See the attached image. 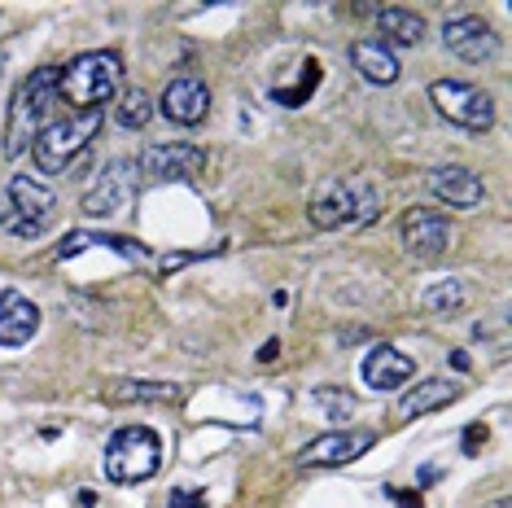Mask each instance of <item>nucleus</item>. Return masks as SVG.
I'll return each instance as SVG.
<instances>
[{
  "label": "nucleus",
  "mask_w": 512,
  "mask_h": 508,
  "mask_svg": "<svg viewBox=\"0 0 512 508\" xmlns=\"http://www.w3.org/2000/svg\"><path fill=\"white\" fill-rule=\"evenodd\" d=\"M425 184L442 206H451V211H473L477 202H486V184L464 167H434L425 176Z\"/></svg>",
  "instance_id": "nucleus-13"
},
{
  "label": "nucleus",
  "mask_w": 512,
  "mask_h": 508,
  "mask_svg": "<svg viewBox=\"0 0 512 508\" xmlns=\"http://www.w3.org/2000/svg\"><path fill=\"white\" fill-rule=\"evenodd\" d=\"M149 114H154V101H149V92H141V88H127V92H119V101H114V123L119 127H145Z\"/></svg>",
  "instance_id": "nucleus-23"
},
{
  "label": "nucleus",
  "mask_w": 512,
  "mask_h": 508,
  "mask_svg": "<svg viewBox=\"0 0 512 508\" xmlns=\"http://www.w3.org/2000/svg\"><path fill=\"white\" fill-rule=\"evenodd\" d=\"M482 508H512L508 500H491V504H482Z\"/></svg>",
  "instance_id": "nucleus-30"
},
{
  "label": "nucleus",
  "mask_w": 512,
  "mask_h": 508,
  "mask_svg": "<svg viewBox=\"0 0 512 508\" xmlns=\"http://www.w3.org/2000/svg\"><path fill=\"white\" fill-rule=\"evenodd\" d=\"M162 465V438L149 425H123V430L110 434L106 443V478L119 482V487H132V482L154 478Z\"/></svg>",
  "instance_id": "nucleus-5"
},
{
  "label": "nucleus",
  "mask_w": 512,
  "mask_h": 508,
  "mask_svg": "<svg viewBox=\"0 0 512 508\" xmlns=\"http://www.w3.org/2000/svg\"><path fill=\"white\" fill-rule=\"evenodd\" d=\"M372 447V434L364 430H333V434H320L316 443H307L298 452V465L302 469H337V465H351Z\"/></svg>",
  "instance_id": "nucleus-12"
},
{
  "label": "nucleus",
  "mask_w": 512,
  "mask_h": 508,
  "mask_svg": "<svg viewBox=\"0 0 512 508\" xmlns=\"http://www.w3.org/2000/svg\"><path fill=\"white\" fill-rule=\"evenodd\" d=\"M97 132H101V110H75V114H66V119H53L44 127L36 136V145H31V154H36L44 176H57V171H66L97 141Z\"/></svg>",
  "instance_id": "nucleus-4"
},
{
  "label": "nucleus",
  "mask_w": 512,
  "mask_h": 508,
  "mask_svg": "<svg viewBox=\"0 0 512 508\" xmlns=\"http://www.w3.org/2000/svg\"><path fill=\"white\" fill-rule=\"evenodd\" d=\"M456 399H460V381L425 377V381H416V386L403 395L399 421H412V417H425V412H438V408H447V403H456Z\"/></svg>",
  "instance_id": "nucleus-17"
},
{
  "label": "nucleus",
  "mask_w": 512,
  "mask_h": 508,
  "mask_svg": "<svg viewBox=\"0 0 512 508\" xmlns=\"http://www.w3.org/2000/svg\"><path fill=\"white\" fill-rule=\"evenodd\" d=\"M351 62L355 71L368 79V84H394L399 79V57H394V49H386L381 40H355L351 44Z\"/></svg>",
  "instance_id": "nucleus-18"
},
{
  "label": "nucleus",
  "mask_w": 512,
  "mask_h": 508,
  "mask_svg": "<svg viewBox=\"0 0 512 508\" xmlns=\"http://www.w3.org/2000/svg\"><path fill=\"white\" fill-rule=\"evenodd\" d=\"M451 368H460V373H464V368H469V355L456 351V355H451Z\"/></svg>",
  "instance_id": "nucleus-29"
},
{
  "label": "nucleus",
  "mask_w": 512,
  "mask_h": 508,
  "mask_svg": "<svg viewBox=\"0 0 512 508\" xmlns=\"http://www.w3.org/2000/svg\"><path fill=\"white\" fill-rule=\"evenodd\" d=\"M206 110H211V88H206L202 79L180 75V79H171L167 84V92H162V114H167L171 123H180V127L202 123Z\"/></svg>",
  "instance_id": "nucleus-14"
},
{
  "label": "nucleus",
  "mask_w": 512,
  "mask_h": 508,
  "mask_svg": "<svg viewBox=\"0 0 512 508\" xmlns=\"http://www.w3.org/2000/svg\"><path fill=\"white\" fill-rule=\"evenodd\" d=\"M364 386L368 390H377V395H386V390H399V386H407L412 381V373H416V364L407 360L403 351H394L390 342H377L368 351V360H364Z\"/></svg>",
  "instance_id": "nucleus-15"
},
{
  "label": "nucleus",
  "mask_w": 512,
  "mask_h": 508,
  "mask_svg": "<svg viewBox=\"0 0 512 508\" xmlns=\"http://www.w3.org/2000/svg\"><path fill=\"white\" fill-rule=\"evenodd\" d=\"M386 495H390V500L399 504V508H421V495H416V491H399V487H390Z\"/></svg>",
  "instance_id": "nucleus-27"
},
{
  "label": "nucleus",
  "mask_w": 512,
  "mask_h": 508,
  "mask_svg": "<svg viewBox=\"0 0 512 508\" xmlns=\"http://www.w3.org/2000/svg\"><path fill=\"white\" fill-rule=\"evenodd\" d=\"M57 101H62L57 97V66H40V71H31L14 88V97H9V119H5V154L9 158H22L36 145V136L49 127V110Z\"/></svg>",
  "instance_id": "nucleus-1"
},
{
  "label": "nucleus",
  "mask_w": 512,
  "mask_h": 508,
  "mask_svg": "<svg viewBox=\"0 0 512 508\" xmlns=\"http://www.w3.org/2000/svg\"><path fill=\"white\" fill-rule=\"evenodd\" d=\"M377 31H381V44H421L425 40V18L421 14H412V9H394V5H386V9H377Z\"/></svg>",
  "instance_id": "nucleus-19"
},
{
  "label": "nucleus",
  "mask_w": 512,
  "mask_h": 508,
  "mask_svg": "<svg viewBox=\"0 0 512 508\" xmlns=\"http://www.w3.org/2000/svg\"><path fill=\"white\" fill-rule=\"evenodd\" d=\"M202 163H206V154L197 145H149L141 158H136V167H141V176L145 180H154V184H162V180H193L197 171H202Z\"/></svg>",
  "instance_id": "nucleus-11"
},
{
  "label": "nucleus",
  "mask_w": 512,
  "mask_h": 508,
  "mask_svg": "<svg viewBox=\"0 0 512 508\" xmlns=\"http://www.w3.org/2000/svg\"><path fill=\"white\" fill-rule=\"evenodd\" d=\"M464 303H469V290H464L460 281H438L421 294V307L429 316H460Z\"/></svg>",
  "instance_id": "nucleus-22"
},
{
  "label": "nucleus",
  "mask_w": 512,
  "mask_h": 508,
  "mask_svg": "<svg viewBox=\"0 0 512 508\" xmlns=\"http://www.w3.org/2000/svg\"><path fill=\"white\" fill-rule=\"evenodd\" d=\"M381 211V198L372 189H359V198H355V189H329V193H320L316 202H311V224L316 228H337V224H368L372 215Z\"/></svg>",
  "instance_id": "nucleus-9"
},
{
  "label": "nucleus",
  "mask_w": 512,
  "mask_h": 508,
  "mask_svg": "<svg viewBox=\"0 0 512 508\" xmlns=\"http://www.w3.org/2000/svg\"><path fill=\"white\" fill-rule=\"evenodd\" d=\"M40 333V307L18 290H0V346H27Z\"/></svg>",
  "instance_id": "nucleus-16"
},
{
  "label": "nucleus",
  "mask_w": 512,
  "mask_h": 508,
  "mask_svg": "<svg viewBox=\"0 0 512 508\" xmlns=\"http://www.w3.org/2000/svg\"><path fill=\"white\" fill-rule=\"evenodd\" d=\"M57 215V193L40 176H14L0 193V233L36 241Z\"/></svg>",
  "instance_id": "nucleus-3"
},
{
  "label": "nucleus",
  "mask_w": 512,
  "mask_h": 508,
  "mask_svg": "<svg viewBox=\"0 0 512 508\" xmlns=\"http://www.w3.org/2000/svg\"><path fill=\"white\" fill-rule=\"evenodd\" d=\"M429 101L447 123L464 127V132H491L495 123V101L491 92H482L477 84H464V79H438L429 88Z\"/></svg>",
  "instance_id": "nucleus-6"
},
{
  "label": "nucleus",
  "mask_w": 512,
  "mask_h": 508,
  "mask_svg": "<svg viewBox=\"0 0 512 508\" xmlns=\"http://www.w3.org/2000/svg\"><path fill=\"white\" fill-rule=\"evenodd\" d=\"M123 88V57L114 49L79 53L57 71V97L75 110H101Z\"/></svg>",
  "instance_id": "nucleus-2"
},
{
  "label": "nucleus",
  "mask_w": 512,
  "mask_h": 508,
  "mask_svg": "<svg viewBox=\"0 0 512 508\" xmlns=\"http://www.w3.org/2000/svg\"><path fill=\"white\" fill-rule=\"evenodd\" d=\"M486 438H491V430H486V425H469V430H464V456H477V452H482Z\"/></svg>",
  "instance_id": "nucleus-25"
},
{
  "label": "nucleus",
  "mask_w": 512,
  "mask_h": 508,
  "mask_svg": "<svg viewBox=\"0 0 512 508\" xmlns=\"http://www.w3.org/2000/svg\"><path fill=\"white\" fill-rule=\"evenodd\" d=\"M316 399H320V403H329V408H324V412H329L333 421H351L355 399L346 395V390H342V395H337V390H316Z\"/></svg>",
  "instance_id": "nucleus-24"
},
{
  "label": "nucleus",
  "mask_w": 512,
  "mask_h": 508,
  "mask_svg": "<svg viewBox=\"0 0 512 508\" xmlns=\"http://www.w3.org/2000/svg\"><path fill=\"white\" fill-rule=\"evenodd\" d=\"M399 233H403V246L412 250L416 259H438V254L451 246V224H447V215L429 211V206H412V211H403Z\"/></svg>",
  "instance_id": "nucleus-10"
},
{
  "label": "nucleus",
  "mask_w": 512,
  "mask_h": 508,
  "mask_svg": "<svg viewBox=\"0 0 512 508\" xmlns=\"http://www.w3.org/2000/svg\"><path fill=\"white\" fill-rule=\"evenodd\" d=\"M136 184H141V167L132 163V158H114L110 167H101V176L92 180L88 198L79 202V211L92 215V219H106V215H119L127 198L136 193Z\"/></svg>",
  "instance_id": "nucleus-7"
},
{
  "label": "nucleus",
  "mask_w": 512,
  "mask_h": 508,
  "mask_svg": "<svg viewBox=\"0 0 512 508\" xmlns=\"http://www.w3.org/2000/svg\"><path fill=\"white\" fill-rule=\"evenodd\" d=\"M276 351H281V346H276V342H267V346H259V360H276Z\"/></svg>",
  "instance_id": "nucleus-28"
},
{
  "label": "nucleus",
  "mask_w": 512,
  "mask_h": 508,
  "mask_svg": "<svg viewBox=\"0 0 512 508\" xmlns=\"http://www.w3.org/2000/svg\"><path fill=\"white\" fill-rule=\"evenodd\" d=\"M206 495L202 491H171V508H202Z\"/></svg>",
  "instance_id": "nucleus-26"
},
{
  "label": "nucleus",
  "mask_w": 512,
  "mask_h": 508,
  "mask_svg": "<svg viewBox=\"0 0 512 508\" xmlns=\"http://www.w3.org/2000/svg\"><path fill=\"white\" fill-rule=\"evenodd\" d=\"M442 44H447V53H456L460 62H473V66L495 62L499 49H504L495 36V27L477 14H456V18L442 22Z\"/></svg>",
  "instance_id": "nucleus-8"
},
{
  "label": "nucleus",
  "mask_w": 512,
  "mask_h": 508,
  "mask_svg": "<svg viewBox=\"0 0 512 508\" xmlns=\"http://www.w3.org/2000/svg\"><path fill=\"white\" fill-rule=\"evenodd\" d=\"M88 246H110V250H119L123 259H136V263H145L149 259V250L141 246V241H132V237H114V233H71L57 246V259H75L79 250H88Z\"/></svg>",
  "instance_id": "nucleus-20"
},
{
  "label": "nucleus",
  "mask_w": 512,
  "mask_h": 508,
  "mask_svg": "<svg viewBox=\"0 0 512 508\" xmlns=\"http://www.w3.org/2000/svg\"><path fill=\"white\" fill-rule=\"evenodd\" d=\"M106 395L110 399H141V403H180L184 390L176 381H114Z\"/></svg>",
  "instance_id": "nucleus-21"
}]
</instances>
